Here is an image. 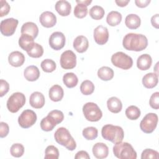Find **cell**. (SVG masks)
I'll return each mask as SVG.
<instances>
[{
    "label": "cell",
    "mask_w": 159,
    "mask_h": 159,
    "mask_svg": "<svg viewBox=\"0 0 159 159\" xmlns=\"http://www.w3.org/2000/svg\"><path fill=\"white\" fill-rule=\"evenodd\" d=\"M29 103L32 107L35 109H40L45 104V97L40 92H34L30 96Z\"/></svg>",
    "instance_id": "2e32d148"
},
{
    "label": "cell",
    "mask_w": 159,
    "mask_h": 159,
    "mask_svg": "<svg viewBox=\"0 0 159 159\" xmlns=\"http://www.w3.org/2000/svg\"><path fill=\"white\" fill-rule=\"evenodd\" d=\"M28 55L32 58H40L43 55V48L42 45L37 43H35L32 48L27 52Z\"/></svg>",
    "instance_id": "d590c367"
},
{
    "label": "cell",
    "mask_w": 159,
    "mask_h": 159,
    "mask_svg": "<svg viewBox=\"0 0 159 159\" xmlns=\"http://www.w3.org/2000/svg\"><path fill=\"white\" fill-rule=\"evenodd\" d=\"M9 89V83L2 79L0 80V96L2 97L4 96Z\"/></svg>",
    "instance_id": "f6af8a7d"
},
{
    "label": "cell",
    "mask_w": 159,
    "mask_h": 159,
    "mask_svg": "<svg viewBox=\"0 0 159 159\" xmlns=\"http://www.w3.org/2000/svg\"><path fill=\"white\" fill-rule=\"evenodd\" d=\"M10 152L14 157H20L24 153V147L21 143H14L11 146Z\"/></svg>",
    "instance_id": "ab89813d"
},
{
    "label": "cell",
    "mask_w": 159,
    "mask_h": 159,
    "mask_svg": "<svg viewBox=\"0 0 159 159\" xmlns=\"http://www.w3.org/2000/svg\"><path fill=\"white\" fill-rule=\"evenodd\" d=\"M39 21L43 27L50 28L56 24L57 17L53 12L50 11H45L40 14Z\"/></svg>",
    "instance_id": "5bb4252c"
},
{
    "label": "cell",
    "mask_w": 159,
    "mask_h": 159,
    "mask_svg": "<svg viewBox=\"0 0 159 159\" xmlns=\"http://www.w3.org/2000/svg\"><path fill=\"white\" fill-rule=\"evenodd\" d=\"M98 77L103 81H109L114 77V71L108 66H102L98 71Z\"/></svg>",
    "instance_id": "4dcf8cb0"
},
{
    "label": "cell",
    "mask_w": 159,
    "mask_h": 159,
    "mask_svg": "<svg viewBox=\"0 0 159 159\" xmlns=\"http://www.w3.org/2000/svg\"><path fill=\"white\" fill-rule=\"evenodd\" d=\"M73 47L78 53H84L89 47L88 39L83 35H79L73 41Z\"/></svg>",
    "instance_id": "e0dca14e"
},
{
    "label": "cell",
    "mask_w": 159,
    "mask_h": 159,
    "mask_svg": "<svg viewBox=\"0 0 159 159\" xmlns=\"http://www.w3.org/2000/svg\"><path fill=\"white\" fill-rule=\"evenodd\" d=\"M92 151L94 156L99 159L105 158L109 154L108 147L102 142L95 143L93 147Z\"/></svg>",
    "instance_id": "9a60e30c"
},
{
    "label": "cell",
    "mask_w": 159,
    "mask_h": 159,
    "mask_svg": "<svg viewBox=\"0 0 159 159\" xmlns=\"http://www.w3.org/2000/svg\"><path fill=\"white\" fill-rule=\"evenodd\" d=\"M75 159H80V158H84V159H89L90 157L88 155V152L84 150H81L78 152L75 156Z\"/></svg>",
    "instance_id": "7dc6e473"
},
{
    "label": "cell",
    "mask_w": 159,
    "mask_h": 159,
    "mask_svg": "<svg viewBox=\"0 0 159 159\" xmlns=\"http://www.w3.org/2000/svg\"><path fill=\"white\" fill-rule=\"evenodd\" d=\"M18 20L14 18H7L2 20L0 24V30L4 36L12 35L18 25Z\"/></svg>",
    "instance_id": "8fae6325"
},
{
    "label": "cell",
    "mask_w": 159,
    "mask_h": 159,
    "mask_svg": "<svg viewBox=\"0 0 159 159\" xmlns=\"http://www.w3.org/2000/svg\"><path fill=\"white\" fill-rule=\"evenodd\" d=\"M76 3L77 4H84L86 6H89L91 2H92V1H89V0H86V1H78V0H76Z\"/></svg>",
    "instance_id": "816d5d0a"
},
{
    "label": "cell",
    "mask_w": 159,
    "mask_h": 159,
    "mask_svg": "<svg viewBox=\"0 0 159 159\" xmlns=\"http://www.w3.org/2000/svg\"><path fill=\"white\" fill-rule=\"evenodd\" d=\"M24 76L27 81H35L40 76V71L36 66L30 65L24 70Z\"/></svg>",
    "instance_id": "d4e9b609"
},
{
    "label": "cell",
    "mask_w": 159,
    "mask_h": 159,
    "mask_svg": "<svg viewBox=\"0 0 159 159\" xmlns=\"http://www.w3.org/2000/svg\"><path fill=\"white\" fill-rule=\"evenodd\" d=\"M150 106L154 109L159 108V93L155 92L152 94L150 98Z\"/></svg>",
    "instance_id": "b9f144b4"
},
{
    "label": "cell",
    "mask_w": 159,
    "mask_h": 159,
    "mask_svg": "<svg viewBox=\"0 0 159 159\" xmlns=\"http://www.w3.org/2000/svg\"><path fill=\"white\" fill-rule=\"evenodd\" d=\"M151 1L150 0H135V3L136 6L140 8H143L147 7L150 3Z\"/></svg>",
    "instance_id": "c3c4849f"
},
{
    "label": "cell",
    "mask_w": 159,
    "mask_h": 159,
    "mask_svg": "<svg viewBox=\"0 0 159 159\" xmlns=\"http://www.w3.org/2000/svg\"><path fill=\"white\" fill-rule=\"evenodd\" d=\"M122 45L127 50L140 52L147 48L148 45V40L144 35L129 33L124 36Z\"/></svg>",
    "instance_id": "6da1fadb"
},
{
    "label": "cell",
    "mask_w": 159,
    "mask_h": 159,
    "mask_svg": "<svg viewBox=\"0 0 159 159\" xmlns=\"http://www.w3.org/2000/svg\"><path fill=\"white\" fill-rule=\"evenodd\" d=\"M76 65V56L75 53L69 50L62 53L60 57V65L65 70L73 69Z\"/></svg>",
    "instance_id": "30bf717a"
},
{
    "label": "cell",
    "mask_w": 159,
    "mask_h": 159,
    "mask_svg": "<svg viewBox=\"0 0 159 159\" xmlns=\"http://www.w3.org/2000/svg\"><path fill=\"white\" fill-rule=\"evenodd\" d=\"M107 106L109 111L112 113H119L122 108L121 101L117 97H111L107 101Z\"/></svg>",
    "instance_id": "4316f807"
},
{
    "label": "cell",
    "mask_w": 159,
    "mask_h": 159,
    "mask_svg": "<svg viewBox=\"0 0 159 159\" xmlns=\"http://www.w3.org/2000/svg\"><path fill=\"white\" fill-rule=\"evenodd\" d=\"M130 2V0H116L115 2L118 6L125 7Z\"/></svg>",
    "instance_id": "f907efd6"
},
{
    "label": "cell",
    "mask_w": 159,
    "mask_h": 159,
    "mask_svg": "<svg viewBox=\"0 0 159 159\" xmlns=\"http://www.w3.org/2000/svg\"><path fill=\"white\" fill-rule=\"evenodd\" d=\"M41 68L46 73L53 72L57 67L55 62L51 59H45L41 62Z\"/></svg>",
    "instance_id": "8d00e7d4"
},
{
    "label": "cell",
    "mask_w": 159,
    "mask_h": 159,
    "mask_svg": "<svg viewBox=\"0 0 159 159\" xmlns=\"http://www.w3.org/2000/svg\"><path fill=\"white\" fill-rule=\"evenodd\" d=\"M20 32L22 34H28L34 39H35L39 34V28L35 23L32 22H27L22 25Z\"/></svg>",
    "instance_id": "ffe728a7"
},
{
    "label": "cell",
    "mask_w": 159,
    "mask_h": 159,
    "mask_svg": "<svg viewBox=\"0 0 159 159\" xmlns=\"http://www.w3.org/2000/svg\"><path fill=\"white\" fill-rule=\"evenodd\" d=\"M57 124H58L57 120L52 116L48 114L47 117L42 119L40 122V127L42 130L48 132L52 130Z\"/></svg>",
    "instance_id": "484cf974"
},
{
    "label": "cell",
    "mask_w": 159,
    "mask_h": 159,
    "mask_svg": "<svg viewBox=\"0 0 159 159\" xmlns=\"http://www.w3.org/2000/svg\"><path fill=\"white\" fill-rule=\"evenodd\" d=\"M102 137L113 143H117L122 141L124 132L122 128L118 125L106 124L101 129Z\"/></svg>",
    "instance_id": "7a4b0ae2"
},
{
    "label": "cell",
    "mask_w": 159,
    "mask_h": 159,
    "mask_svg": "<svg viewBox=\"0 0 159 159\" xmlns=\"http://www.w3.org/2000/svg\"><path fill=\"white\" fill-rule=\"evenodd\" d=\"M25 103V95L20 92L11 94L7 101V108L12 113L17 112Z\"/></svg>",
    "instance_id": "52a82bcc"
},
{
    "label": "cell",
    "mask_w": 159,
    "mask_h": 159,
    "mask_svg": "<svg viewBox=\"0 0 159 159\" xmlns=\"http://www.w3.org/2000/svg\"><path fill=\"white\" fill-rule=\"evenodd\" d=\"M94 39L98 45H104L109 39V32L106 27L99 25L96 27L93 32Z\"/></svg>",
    "instance_id": "4fadbf2b"
},
{
    "label": "cell",
    "mask_w": 159,
    "mask_h": 159,
    "mask_svg": "<svg viewBox=\"0 0 159 159\" xmlns=\"http://www.w3.org/2000/svg\"><path fill=\"white\" fill-rule=\"evenodd\" d=\"M158 81V75L155 73H148L142 78V84L144 87L152 89L155 87Z\"/></svg>",
    "instance_id": "d6986e66"
},
{
    "label": "cell",
    "mask_w": 159,
    "mask_h": 159,
    "mask_svg": "<svg viewBox=\"0 0 159 159\" xmlns=\"http://www.w3.org/2000/svg\"><path fill=\"white\" fill-rule=\"evenodd\" d=\"M1 3V11H0V17H3L4 16H6L10 11V6L7 3V1L4 0L0 1Z\"/></svg>",
    "instance_id": "7bdbcfd3"
},
{
    "label": "cell",
    "mask_w": 159,
    "mask_h": 159,
    "mask_svg": "<svg viewBox=\"0 0 159 159\" xmlns=\"http://www.w3.org/2000/svg\"><path fill=\"white\" fill-rule=\"evenodd\" d=\"M45 159H58L59 152L58 148L53 145H48L45 151Z\"/></svg>",
    "instance_id": "74e56055"
},
{
    "label": "cell",
    "mask_w": 159,
    "mask_h": 159,
    "mask_svg": "<svg viewBox=\"0 0 159 159\" xmlns=\"http://www.w3.org/2000/svg\"><path fill=\"white\" fill-rule=\"evenodd\" d=\"M48 42L52 49L55 50H61L65 45V35L61 32H55L50 35Z\"/></svg>",
    "instance_id": "7c38bea8"
},
{
    "label": "cell",
    "mask_w": 159,
    "mask_h": 159,
    "mask_svg": "<svg viewBox=\"0 0 159 159\" xmlns=\"http://www.w3.org/2000/svg\"><path fill=\"white\" fill-rule=\"evenodd\" d=\"M94 90V85L93 83L89 80H84L80 86V91L84 95H90Z\"/></svg>",
    "instance_id": "e575fe53"
},
{
    "label": "cell",
    "mask_w": 159,
    "mask_h": 159,
    "mask_svg": "<svg viewBox=\"0 0 159 159\" xmlns=\"http://www.w3.org/2000/svg\"><path fill=\"white\" fill-rule=\"evenodd\" d=\"M158 116L155 113H148L142 119L140 123V128L146 134L153 132L157 127Z\"/></svg>",
    "instance_id": "ba28073f"
},
{
    "label": "cell",
    "mask_w": 159,
    "mask_h": 159,
    "mask_svg": "<svg viewBox=\"0 0 159 159\" xmlns=\"http://www.w3.org/2000/svg\"><path fill=\"white\" fill-rule=\"evenodd\" d=\"M64 95V91L61 86L58 84L52 86L48 91L50 99L54 102H58L62 99Z\"/></svg>",
    "instance_id": "7402d4cb"
},
{
    "label": "cell",
    "mask_w": 159,
    "mask_h": 159,
    "mask_svg": "<svg viewBox=\"0 0 159 159\" xmlns=\"http://www.w3.org/2000/svg\"><path fill=\"white\" fill-rule=\"evenodd\" d=\"M83 112L86 119L91 122L99 121L102 116L100 108L96 103L92 102H87L83 106Z\"/></svg>",
    "instance_id": "5b68a950"
},
{
    "label": "cell",
    "mask_w": 159,
    "mask_h": 159,
    "mask_svg": "<svg viewBox=\"0 0 159 159\" xmlns=\"http://www.w3.org/2000/svg\"><path fill=\"white\" fill-rule=\"evenodd\" d=\"M152 63V59L150 55L143 54L139 56L137 60V66L140 70H148Z\"/></svg>",
    "instance_id": "cb8c5ba5"
},
{
    "label": "cell",
    "mask_w": 159,
    "mask_h": 159,
    "mask_svg": "<svg viewBox=\"0 0 159 159\" xmlns=\"http://www.w3.org/2000/svg\"><path fill=\"white\" fill-rule=\"evenodd\" d=\"M159 19V15L158 14H157L154 16H153L151 18V23L153 27H154L156 29H158L159 27V23H158V20Z\"/></svg>",
    "instance_id": "681fc988"
},
{
    "label": "cell",
    "mask_w": 159,
    "mask_h": 159,
    "mask_svg": "<svg viewBox=\"0 0 159 159\" xmlns=\"http://www.w3.org/2000/svg\"><path fill=\"white\" fill-rule=\"evenodd\" d=\"M111 62L116 67L128 70L133 65L132 58L122 52H117L111 57Z\"/></svg>",
    "instance_id": "8992f818"
},
{
    "label": "cell",
    "mask_w": 159,
    "mask_h": 159,
    "mask_svg": "<svg viewBox=\"0 0 159 159\" xmlns=\"http://www.w3.org/2000/svg\"><path fill=\"white\" fill-rule=\"evenodd\" d=\"M9 127L7 123L4 122H0V137L4 138L6 137L9 133Z\"/></svg>",
    "instance_id": "bcb514c9"
},
{
    "label": "cell",
    "mask_w": 159,
    "mask_h": 159,
    "mask_svg": "<svg viewBox=\"0 0 159 159\" xmlns=\"http://www.w3.org/2000/svg\"><path fill=\"white\" fill-rule=\"evenodd\" d=\"M104 9L99 6H94L89 9V16L94 20H100L104 16Z\"/></svg>",
    "instance_id": "1f68e13d"
},
{
    "label": "cell",
    "mask_w": 159,
    "mask_h": 159,
    "mask_svg": "<svg viewBox=\"0 0 159 159\" xmlns=\"http://www.w3.org/2000/svg\"><path fill=\"white\" fill-rule=\"evenodd\" d=\"M125 115L130 120H136L140 116V110L135 106H130L125 110Z\"/></svg>",
    "instance_id": "d6a6232c"
},
{
    "label": "cell",
    "mask_w": 159,
    "mask_h": 159,
    "mask_svg": "<svg viewBox=\"0 0 159 159\" xmlns=\"http://www.w3.org/2000/svg\"><path fill=\"white\" fill-rule=\"evenodd\" d=\"M8 61L11 66L19 67L24 64L25 61V57L22 53L19 51H14L9 55Z\"/></svg>",
    "instance_id": "ac0fdd59"
},
{
    "label": "cell",
    "mask_w": 159,
    "mask_h": 159,
    "mask_svg": "<svg viewBox=\"0 0 159 159\" xmlns=\"http://www.w3.org/2000/svg\"><path fill=\"white\" fill-rule=\"evenodd\" d=\"M122 20L121 14L116 11H111L108 13L106 17V22L110 26H116L119 25Z\"/></svg>",
    "instance_id": "f1b7e54d"
},
{
    "label": "cell",
    "mask_w": 159,
    "mask_h": 159,
    "mask_svg": "<svg viewBox=\"0 0 159 159\" xmlns=\"http://www.w3.org/2000/svg\"><path fill=\"white\" fill-rule=\"evenodd\" d=\"M63 81L67 88H72L77 85L78 79L75 73H66L63 76Z\"/></svg>",
    "instance_id": "f546056e"
},
{
    "label": "cell",
    "mask_w": 159,
    "mask_h": 159,
    "mask_svg": "<svg viewBox=\"0 0 159 159\" xmlns=\"http://www.w3.org/2000/svg\"><path fill=\"white\" fill-rule=\"evenodd\" d=\"M88 14L87 6L82 4H77L74 9V15L76 17L82 19Z\"/></svg>",
    "instance_id": "f35d334b"
},
{
    "label": "cell",
    "mask_w": 159,
    "mask_h": 159,
    "mask_svg": "<svg viewBox=\"0 0 159 159\" xmlns=\"http://www.w3.org/2000/svg\"><path fill=\"white\" fill-rule=\"evenodd\" d=\"M141 20L139 16L135 14H130L126 16L125 19V25L130 29H136L140 27Z\"/></svg>",
    "instance_id": "83f0119b"
},
{
    "label": "cell",
    "mask_w": 159,
    "mask_h": 159,
    "mask_svg": "<svg viewBox=\"0 0 159 159\" xmlns=\"http://www.w3.org/2000/svg\"><path fill=\"white\" fill-rule=\"evenodd\" d=\"M71 9L70 3L65 0L58 1L55 4V10L61 16H68Z\"/></svg>",
    "instance_id": "44dd1931"
},
{
    "label": "cell",
    "mask_w": 159,
    "mask_h": 159,
    "mask_svg": "<svg viewBox=\"0 0 159 159\" xmlns=\"http://www.w3.org/2000/svg\"><path fill=\"white\" fill-rule=\"evenodd\" d=\"M55 141L60 145L65 147L70 151L74 150L76 147V143L68 130L65 127L58 128L54 134Z\"/></svg>",
    "instance_id": "3957f363"
},
{
    "label": "cell",
    "mask_w": 159,
    "mask_h": 159,
    "mask_svg": "<svg viewBox=\"0 0 159 159\" xmlns=\"http://www.w3.org/2000/svg\"><path fill=\"white\" fill-rule=\"evenodd\" d=\"M114 155L119 159H136L137 153L132 146L127 142H119L113 147Z\"/></svg>",
    "instance_id": "277c9868"
},
{
    "label": "cell",
    "mask_w": 159,
    "mask_h": 159,
    "mask_svg": "<svg viewBox=\"0 0 159 159\" xmlns=\"http://www.w3.org/2000/svg\"><path fill=\"white\" fill-rule=\"evenodd\" d=\"M82 134L86 140H93L97 138L98 131L94 127H88L83 130Z\"/></svg>",
    "instance_id": "836d02e7"
},
{
    "label": "cell",
    "mask_w": 159,
    "mask_h": 159,
    "mask_svg": "<svg viewBox=\"0 0 159 159\" xmlns=\"http://www.w3.org/2000/svg\"><path fill=\"white\" fill-rule=\"evenodd\" d=\"M34 38L30 35L25 34H21L19 39V47L26 52L29 51L34 45Z\"/></svg>",
    "instance_id": "603a6c76"
},
{
    "label": "cell",
    "mask_w": 159,
    "mask_h": 159,
    "mask_svg": "<svg viewBox=\"0 0 159 159\" xmlns=\"http://www.w3.org/2000/svg\"><path fill=\"white\" fill-rule=\"evenodd\" d=\"M37 121V115L34 111L30 109L24 110L18 117L19 125L24 129L32 127Z\"/></svg>",
    "instance_id": "9c48e42d"
},
{
    "label": "cell",
    "mask_w": 159,
    "mask_h": 159,
    "mask_svg": "<svg viewBox=\"0 0 159 159\" xmlns=\"http://www.w3.org/2000/svg\"><path fill=\"white\" fill-rule=\"evenodd\" d=\"M48 114L52 116L57 120L58 124L61 123L64 119L63 113L59 110H53L50 111Z\"/></svg>",
    "instance_id": "ee69618b"
},
{
    "label": "cell",
    "mask_w": 159,
    "mask_h": 159,
    "mask_svg": "<svg viewBox=\"0 0 159 159\" xmlns=\"http://www.w3.org/2000/svg\"><path fill=\"white\" fill-rule=\"evenodd\" d=\"M142 159H148V158H159V153L157 151L152 150L151 148L145 149L141 154Z\"/></svg>",
    "instance_id": "60d3db41"
}]
</instances>
